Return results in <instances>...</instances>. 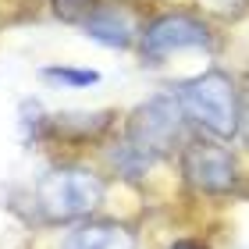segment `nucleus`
<instances>
[{
    "label": "nucleus",
    "instance_id": "6",
    "mask_svg": "<svg viewBox=\"0 0 249 249\" xmlns=\"http://www.w3.org/2000/svg\"><path fill=\"white\" fill-rule=\"evenodd\" d=\"M61 249H139L135 231L118 221H86L64 235Z\"/></svg>",
    "mask_w": 249,
    "mask_h": 249
},
{
    "label": "nucleus",
    "instance_id": "11",
    "mask_svg": "<svg viewBox=\"0 0 249 249\" xmlns=\"http://www.w3.org/2000/svg\"><path fill=\"white\" fill-rule=\"evenodd\" d=\"M239 135H242V142L249 146V89H242V124H239Z\"/></svg>",
    "mask_w": 249,
    "mask_h": 249
},
{
    "label": "nucleus",
    "instance_id": "1",
    "mask_svg": "<svg viewBox=\"0 0 249 249\" xmlns=\"http://www.w3.org/2000/svg\"><path fill=\"white\" fill-rule=\"evenodd\" d=\"M175 96L182 104L185 118L196 121L203 132L217 135V139H235L242 124V89L231 82V75L210 71L192 75L175 86Z\"/></svg>",
    "mask_w": 249,
    "mask_h": 249
},
{
    "label": "nucleus",
    "instance_id": "12",
    "mask_svg": "<svg viewBox=\"0 0 249 249\" xmlns=\"http://www.w3.org/2000/svg\"><path fill=\"white\" fill-rule=\"evenodd\" d=\"M171 249H203V246H199V242H189V239H182V242H175Z\"/></svg>",
    "mask_w": 249,
    "mask_h": 249
},
{
    "label": "nucleus",
    "instance_id": "7",
    "mask_svg": "<svg viewBox=\"0 0 249 249\" xmlns=\"http://www.w3.org/2000/svg\"><path fill=\"white\" fill-rule=\"evenodd\" d=\"M82 32H86L89 39L110 47V50H128L132 43H135V25H132V18L124 15V11H118V7H100L96 15L82 25Z\"/></svg>",
    "mask_w": 249,
    "mask_h": 249
},
{
    "label": "nucleus",
    "instance_id": "5",
    "mask_svg": "<svg viewBox=\"0 0 249 249\" xmlns=\"http://www.w3.org/2000/svg\"><path fill=\"white\" fill-rule=\"evenodd\" d=\"M182 175L199 192H228L239 182V164H235L231 150L196 139L182 150Z\"/></svg>",
    "mask_w": 249,
    "mask_h": 249
},
{
    "label": "nucleus",
    "instance_id": "9",
    "mask_svg": "<svg viewBox=\"0 0 249 249\" xmlns=\"http://www.w3.org/2000/svg\"><path fill=\"white\" fill-rule=\"evenodd\" d=\"M110 124V114H57L53 128L57 132H78V135H96Z\"/></svg>",
    "mask_w": 249,
    "mask_h": 249
},
{
    "label": "nucleus",
    "instance_id": "10",
    "mask_svg": "<svg viewBox=\"0 0 249 249\" xmlns=\"http://www.w3.org/2000/svg\"><path fill=\"white\" fill-rule=\"evenodd\" d=\"M100 11V0H53V15L68 25H86Z\"/></svg>",
    "mask_w": 249,
    "mask_h": 249
},
{
    "label": "nucleus",
    "instance_id": "4",
    "mask_svg": "<svg viewBox=\"0 0 249 249\" xmlns=\"http://www.w3.org/2000/svg\"><path fill=\"white\" fill-rule=\"evenodd\" d=\"M199 47H210V25L199 21L196 15H182V11L157 15L139 32V50L150 61L171 57L178 50H199Z\"/></svg>",
    "mask_w": 249,
    "mask_h": 249
},
{
    "label": "nucleus",
    "instance_id": "8",
    "mask_svg": "<svg viewBox=\"0 0 249 249\" xmlns=\"http://www.w3.org/2000/svg\"><path fill=\"white\" fill-rule=\"evenodd\" d=\"M39 75L50 78V82H61L68 89H86V86L100 82V71H93V68H71V64H47Z\"/></svg>",
    "mask_w": 249,
    "mask_h": 249
},
{
    "label": "nucleus",
    "instance_id": "2",
    "mask_svg": "<svg viewBox=\"0 0 249 249\" xmlns=\"http://www.w3.org/2000/svg\"><path fill=\"white\" fill-rule=\"evenodd\" d=\"M107 199L104 178L89 167H53L36 182V210L50 224L82 221Z\"/></svg>",
    "mask_w": 249,
    "mask_h": 249
},
{
    "label": "nucleus",
    "instance_id": "3",
    "mask_svg": "<svg viewBox=\"0 0 249 249\" xmlns=\"http://www.w3.org/2000/svg\"><path fill=\"white\" fill-rule=\"evenodd\" d=\"M182 128H185V110L178 104V96L153 93L128 114L124 135H128V146H135L142 157L153 160V157L175 153V146L182 142Z\"/></svg>",
    "mask_w": 249,
    "mask_h": 249
}]
</instances>
